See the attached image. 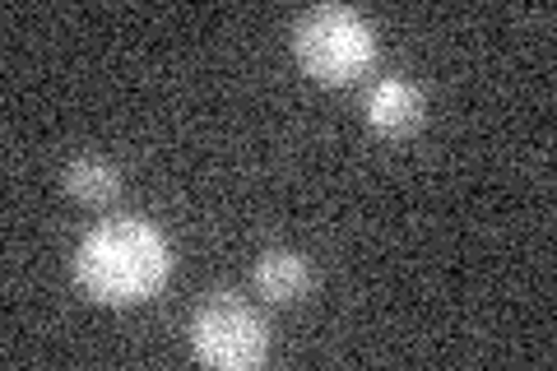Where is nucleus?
Wrapping results in <instances>:
<instances>
[{"instance_id":"39448f33","label":"nucleus","mask_w":557,"mask_h":371,"mask_svg":"<svg viewBox=\"0 0 557 371\" xmlns=\"http://www.w3.org/2000/svg\"><path fill=\"white\" fill-rule=\"evenodd\" d=\"M256 288L270 302H298L311 288V264L298 251H265L256 260Z\"/></svg>"},{"instance_id":"423d86ee","label":"nucleus","mask_w":557,"mask_h":371,"mask_svg":"<svg viewBox=\"0 0 557 371\" xmlns=\"http://www.w3.org/2000/svg\"><path fill=\"white\" fill-rule=\"evenodd\" d=\"M65 190L79 205H108L121 190V172L112 163H102V158H75L65 168Z\"/></svg>"},{"instance_id":"20e7f679","label":"nucleus","mask_w":557,"mask_h":371,"mask_svg":"<svg viewBox=\"0 0 557 371\" xmlns=\"http://www.w3.org/2000/svg\"><path fill=\"white\" fill-rule=\"evenodd\" d=\"M423 112H428L423 88L399 79V75L376 79L368 88V98H362V116H368V126L376 135H405V131H413L418 121H423Z\"/></svg>"},{"instance_id":"f257e3e1","label":"nucleus","mask_w":557,"mask_h":371,"mask_svg":"<svg viewBox=\"0 0 557 371\" xmlns=\"http://www.w3.org/2000/svg\"><path fill=\"white\" fill-rule=\"evenodd\" d=\"M172 274V246L145 219L98 223L75 251V279L94 302L131 307L153 297Z\"/></svg>"},{"instance_id":"f03ea898","label":"nucleus","mask_w":557,"mask_h":371,"mask_svg":"<svg viewBox=\"0 0 557 371\" xmlns=\"http://www.w3.org/2000/svg\"><path fill=\"white\" fill-rule=\"evenodd\" d=\"M298 65L321 84H354L376 61V33L348 5H317L293 28Z\"/></svg>"},{"instance_id":"7ed1b4c3","label":"nucleus","mask_w":557,"mask_h":371,"mask_svg":"<svg viewBox=\"0 0 557 371\" xmlns=\"http://www.w3.org/2000/svg\"><path fill=\"white\" fill-rule=\"evenodd\" d=\"M190 348L205 367L219 371H247L260 367L270 353V330L265 321L233 293H219L196 311L190 321Z\"/></svg>"}]
</instances>
